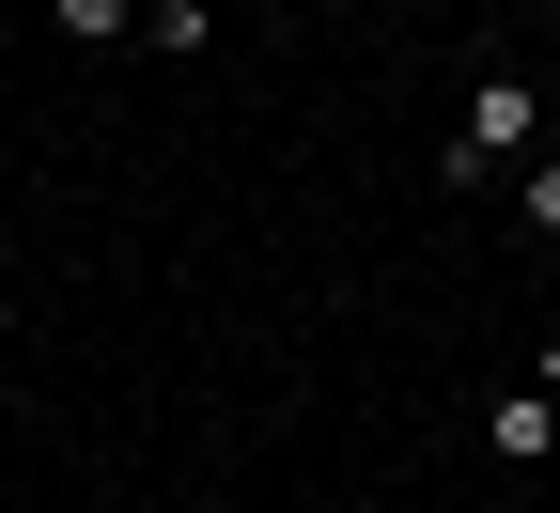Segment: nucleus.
I'll list each match as a JSON object with an SVG mask.
<instances>
[{"label":"nucleus","mask_w":560,"mask_h":513,"mask_svg":"<svg viewBox=\"0 0 560 513\" xmlns=\"http://www.w3.org/2000/svg\"><path fill=\"white\" fill-rule=\"evenodd\" d=\"M514 218H529L545 249H560V156H529V187H514Z\"/></svg>","instance_id":"nucleus-4"},{"label":"nucleus","mask_w":560,"mask_h":513,"mask_svg":"<svg viewBox=\"0 0 560 513\" xmlns=\"http://www.w3.org/2000/svg\"><path fill=\"white\" fill-rule=\"evenodd\" d=\"M389 513H420V498H389Z\"/></svg>","instance_id":"nucleus-6"},{"label":"nucleus","mask_w":560,"mask_h":513,"mask_svg":"<svg viewBox=\"0 0 560 513\" xmlns=\"http://www.w3.org/2000/svg\"><path fill=\"white\" fill-rule=\"evenodd\" d=\"M545 156H560V94H545Z\"/></svg>","instance_id":"nucleus-5"},{"label":"nucleus","mask_w":560,"mask_h":513,"mask_svg":"<svg viewBox=\"0 0 560 513\" xmlns=\"http://www.w3.org/2000/svg\"><path fill=\"white\" fill-rule=\"evenodd\" d=\"M482 452H499V467H545V452H560V389H499Z\"/></svg>","instance_id":"nucleus-2"},{"label":"nucleus","mask_w":560,"mask_h":513,"mask_svg":"<svg viewBox=\"0 0 560 513\" xmlns=\"http://www.w3.org/2000/svg\"><path fill=\"white\" fill-rule=\"evenodd\" d=\"M47 32H62V47H125V32H140V0H47Z\"/></svg>","instance_id":"nucleus-3"},{"label":"nucleus","mask_w":560,"mask_h":513,"mask_svg":"<svg viewBox=\"0 0 560 513\" xmlns=\"http://www.w3.org/2000/svg\"><path fill=\"white\" fill-rule=\"evenodd\" d=\"M514 156H545V94L529 79H482L467 94V140H436V187H482V172H514Z\"/></svg>","instance_id":"nucleus-1"}]
</instances>
